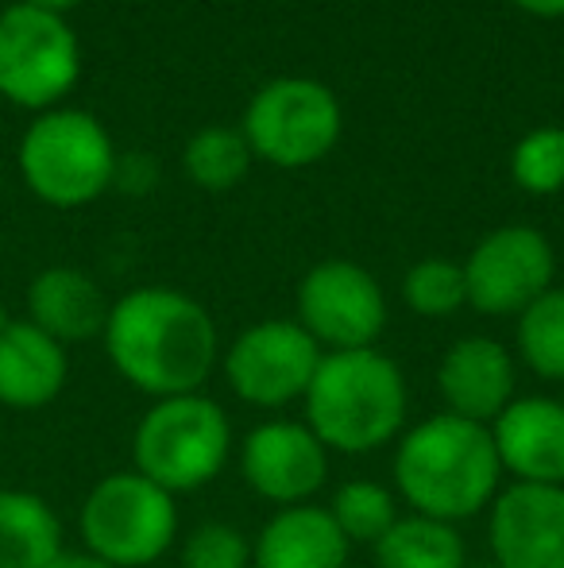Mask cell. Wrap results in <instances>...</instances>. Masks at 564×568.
Masks as SVG:
<instances>
[{"instance_id":"1","label":"cell","mask_w":564,"mask_h":568,"mask_svg":"<svg viewBox=\"0 0 564 568\" xmlns=\"http://www.w3.org/2000/svg\"><path fill=\"white\" fill-rule=\"evenodd\" d=\"M101 337L121 379L147 398L197 395L221 364L209 310L174 286H136L116 298Z\"/></svg>"},{"instance_id":"2","label":"cell","mask_w":564,"mask_h":568,"mask_svg":"<svg viewBox=\"0 0 564 568\" xmlns=\"http://www.w3.org/2000/svg\"><path fill=\"white\" fill-rule=\"evenodd\" d=\"M391 471L394 495L407 503L410 515L441 518L452 526L483 515L506 479L491 429L449 410L402 429Z\"/></svg>"},{"instance_id":"3","label":"cell","mask_w":564,"mask_h":568,"mask_svg":"<svg viewBox=\"0 0 564 568\" xmlns=\"http://www.w3.org/2000/svg\"><path fill=\"white\" fill-rule=\"evenodd\" d=\"M306 426L329 453L368 456L407 429L410 387L402 367L379 348L325 352L301 398Z\"/></svg>"},{"instance_id":"4","label":"cell","mask_w":564,"mask_h":568,"mask_svg":"<svg viewBox=\"0 0 564 568\" xmlns=\"http://www.w3.org/2000/svg\"><path fill=\"white\" fill-rule=\"evenodd\" d=\"M233 453L228 410L205 390L155 398L132 434V468L171 495L209 487L228 468Z\"/></svg>"},{"instance_id":"5","label":"cell","mask_w":564,"mask_h":568,"mask_svg":"<svg viewBox=\"0 0 564 568\" xmlns=\"http://www.w3.org/2000/svg\"><path fill=\"white\" fill-rule=\"evenodd\" d=\"M20 179L54 210L90 205L113 186L116 148L98 116L82 109H47L20 140Z\"/></svg>"},{"instance_id":"6","label":"cell","mask_w":564,"mask_h":568,"mask_svg":"<svg viewBox=\"0 0 564 568\" xmlns=\"http://www.w3.org/2000/svg\"><path fill=\"white\" fill-rule=\"evenodd\" d=\"M78 530L85 549L113 568H151L178 541V503L136 468L113 471L85 495Z\"/></svg>"},{"instance_id":"7","label":"cell","mask_w":564,"mask_h":568,"mask_svg":"<svg viewBox=\"0 0 564 568\" xmlns=\"http://www.w3.org/2000/svg\"><path fill=\"white\" fill-rule=\"evenodd\" d=\"M82 78V43L66 16L31 4L0 12V98L31 113L59 109Z\"/></svg>"},{"instance_id":"8","label":"cell","mask_w":564,"mask_h":568,"mask_svg":"<svg viewBox=\"0 0 564 568\" xmlns=\"http://www.w3.org/2000/svg\"><path fill=\"white\" fill-rule=\"evenodd\" d=\"M244 140L252 155L275 166H309L340 140V101L317 78H275L244 109Z\"/></svg>"},{"instance_id":"9","label":"cell","mask_w":564,"mask_h":568,"mask_svg":"<svg viewBox=\"0 0 564 568\" xmlns=\"http://www.w3.org/2000/svg\"><path fill=\"white\" fill-rule=\"evenodd\" d=\"M321 344L290 317H267L236 333V341L221 356L225 383L240 403L256 410H283L301 403L321 364Z\"/></svg>"},{"instance_id":"10","label":"cell","mask_w":564,"mask_h":568,"mask_svg":"<svg viewBox=\"0 0 564 568\" xmlns=\"http://www.w3.org/2000/svg\"><path fill=\"white\" fill-rule=\"evenodd\" d=\"M298 325L321 352L376 348L387 329V298L368 267L321 260L298 283Z\"/></svg>"},{"instance_id":"11","label":"cell","mask_w":564,"mask_h":568,"mask_svg":"<svg viewBox=\"0 0 564 568\" xmlns=\"http://www.w3.org/2000/svg\"><path fill=\"white\" fill-rule=\"evenodd\" d=\"M468 306L488 317H519L534 306L557 275V255L545 232L503 225L480 240L464 263Z\"/></svg>"},{"instance_id":"12","label":"cell","mask_w":564,"mask_h":568,"mask_svg":"<svg viewBox=\"0 0 564 568\" xmlns=\"http://www.w3.org/2000/svg\"><path fill=\"white\" fill-rule=\"evenodd\" d=\"M240 476L259 499L279 507L314 503L329 484V449L317 442L306 422L267 418L244 434L236 445Z\"/></svg>"},{"instance_id":"13","label":"cell","mask_w":564,"mask_h":568,"mask_svg":"<svg viewBox=\"0 0 564 568\" xmlns=\"http://www.w3.org/2000/svg\"><path fill=\"white\" fill-rule=\"evenodd\" d=\"M491 565L564 568V487L506 484L488 507Z\"/></svg>"},{"instance_id":"14","label":"cell","mask_w":564,"mask_h":568,"mask_svg":"<svg viewBox=\"0 0 564 568\" xmlns=\"http://www.w3.org/2000/svg\"><path fill=\"white\" fill-rule=\"evenodd\" d=\"M514 387H519L514 356L503 341L483 337V333L452 341L437 364V395L444 410L480 422V426H491L519 398Z\"/></svg>"},{"instance_id":"15","label":"cell","mask_w":564,"mask_h":568,"mask_svg":"<svg viewBox=\"0 0 564 568\" xmlns=\"http://www.w3.org/2000/svg\"><path fill=\"white\" fill-rule=\"evenodd\" d=\"M503 476L511 484L564 487V403L553 395H522L491 422Z\"/></svg>"},{"instance_id":"16","label":"cell","mask_w":564,"mask_h":568,"mask_svg":"<svg viewBox=\"0 0 564 568\" xmlns=\"http://www.w3.org/2000/svg\"><path fill=\"white\" fill-rule=\"evenodd\" d=\"M348 538L321 503L279 507L252 538V568H348Z\"/></svg>"},{"instance_id":"17","label":"cell","mask_w":564,"mask_h":568,"mask_svg":"<svg viewBox=\"0 0 564 568\" xmlns=\"http://www.w3.org/2000/svg\"><path fill=\"white\" fill-rule=\"evenodd\" d=\"M70 379V356L54 337L16 317L0 333V406L39 410L54 403Z\"/></svg>"},{"instance_id":"18","label":"cell","mask_w":564,"mask_h":568,"mask_svg":"<svg viewBox=\"0 0 564 568\" xmlns=\"http://www.w3.org/2000/svg\"><path fill=\"white\" fill-rule=\"evenodd\" d=\"M109 310L113 302L105 298V291L78 267H47L28 286V322L62 348L101 337Z\"/></svg>"},{"instance_id":"19","label":"cell","mask_w":564,"mask_h":568,"mask_svg":"<svg viewBox=\"0 0 564 568\" xmlns=\"http://www.w3.org/2000/svg\"><path fill=\"white\" fill-rule=\"evenodd\" d=\"M62 549V523L43 495L0 491V568H47Z\"/></svg>"},{"instance_id":"20","label":"cell","mask_w":564,"mask_h":568,"mask_svg":"<svg viewBox=\"0 0 564 568\" xmlns=\"http://www.w3.org/2000/svg\"><path fill=\"white\" fill-rule=\"evenodd\" d=\"M376 568H464L468 546L460 526L425 515H402L376 541Z\"/></svg>"},{"instance_id":"21","label":"cell","mask_w":564,"mask_h":568,"mask_svg":"<svg viewBox=\"0 0 564 568\" xmlns=\"http://www.w3.org/2000/svg\"><path fill=\"white\" fill-rule=\"evenodd\" d=\"M514 348L537 379L564 383V286H550L514 317Z\"/></svg>"},{"instance_id":"22","label":"cell","mask_w":564,"mask_h":568,"mask_svg":"<svg viewBox=\"0 0 564 568\" xmlns=\"http://www.w3.org/2000/svg\"><path fill=\"white\" fill-rule=\"evenodd\" d=\"M348 538V546H376L394 523H399V495L379 479H348L332 491L325 507Z\"/></svg>"},{"instance_id":"23","label":"cell","mask_w":564,"mask_h":568,"mask_svg":"<svg viewBox=\"0 0 564 568\" xmlns=\"http://www.w3.org/2000/svg\"><path fill=\"white\" fill-rule=\"evenodd\" d=\"M252 159L256 155L236 128H202L197 135H189L186 151H182V166H186L189 182L202 190L240 186Z\"/></svg>"},{"instance_id":"24","label":"cell","mask_w":564,"mask_h":568,"mask_svg":"<svg viewBox=\"0 0 564 568\" xmlns=\"http://www.w3.org/2000/svg\"><path fill=\"white\" fill-rule=\"evenodd\" d=\"M402 302L418 317H452L457 310L468 306L464 267L452 260H441V255L418 260L402 275Z\"/></svg>"},{"instance_id":"25","label":"cell","mask_w":564,"mask_h":568,"mask_svg":"<svg viewBox=\"0 0 564 568\" xmlns=\"http://www.w3.org/2000/svg\"><path fill=\"white\" fill-rule=\"evenodd\" d=\"M511 174L526 194L550 197L564 190V128H534L511 155Z\"/></svg>"},{"instance_id":"26","label":"cell","mask_w":564,"mask_h":568,"mask_svg":"<svg viewBox=\"0 0 564 568\" xmlns=\"http://www.w3.org/2000/svg\"><path fill=\"white\" fill-rule=\"evenodd\" d=\"M178 568H252V538L240 526L209 518L186 534Z\"/></svg>"},{"instance_id":"27","label":"cell","mask_w":564,"mask_h":568,"mask_svg":"<svg viewBox=\"0 0 564 568\" xmlns=\"http://www.w3.org/2000/svg\"><path fill=\"white\" fill-rule=\"evenodd\" d=\"M113 186L129 190V194H147V190L155 186V163H151L147 155H129V159L116 155Z\"/></svg>"},{"instance_id":"28","label":"cell","mask_w":564,"mask_h":568,"mask_svg":"<svg viewBox=\"0 0 564 568\" xmlns=\"http://www.w3.org/2000/svg\"><path fill=\"white\" fill-rule=\"evenodd\" d=\"M47 568H113V565L101 561V557L90 554V549H62V554L54 557Z\"/></svg>"},{"instance_id":"29","label":"cell","mask_w":564,"mask_h":568,"mask_svg":"<svg viewBox=\"0 0 564 568\" xmlns=\"http://www.w3.org/2000/svg\"><path fill=\"white\" fill-rule=\"evenodd\" d=\"M514 4L530 16H545V20H557V16H564V0H514Z\"/></svg>"},{"instance_id":"30","label":"cell","mask_w":564,"mask_h":568,"mask_svg":"<svg viewBox=\"0 0 564 568\" xmlns=\"http://www.w3.org/2000/svg\"><path fill=\"white\" fill-rule=\"evenodd\" d=\"M20 4L43 8V12H54V16H66L70 8H78V4H82V0H20Z\"/></svg>"},{"instance_id":"31","label":"cell","mask_w":564,"mask_h":568,"mask_svg":"<svg viewBox=\"0 0 564 568\" xmlns=\"http://www.w3.org/2000/svg\"><path fill=\"white\" fill-rule=\"evenodd\" d=\"M12 322H16V317H12V314H8V310H4V306H0V333H4V329H8V325H12Z\"/></svg>"},{"instance_id":"32","label":"cell","mask_w":564,"mask_h":568,"mask_svg":"<svg viewBox=\"0 0 564 568\" xmlns=\"http://www.w3.org/2000/svg\"><path fill=\"white\" fill-rule=\"evenodd\" d=\"M464 568H499V565H491V561H475V565H472V561H468Z\"/></svg>"},{"instance_id":"33","label":"cell","mask_w":564,"mask_h":568,"mask_svg":"<svg viewBox=\"0 0 564 568\" xmlns=\"http://www.w3.org/2000/svg\"><path fill=\"white\" fill-rule=\"evenodd\" d=\"M561 387H564V383H561ZM561 403H564V395H561Z\"/></svg>"}]
</instances>
